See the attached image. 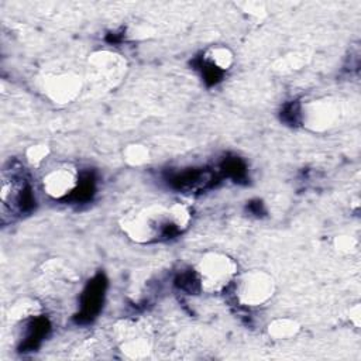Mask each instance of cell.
Here are the masks:
<instances>
[{"mask_svg": "<svg viewBox=\"0 0 361 361\" xmlns=\"http://www.w3.org/2000/svg\"><path fill=\"white\" fill-rule=\"evenodd\" d=\"M190 212L185 204H151L127 213L121 220L124 233L138 243H148L179 233L189 224Z\"/></svg>", "mask_w": 361, "mask_h": 361, "instance_id": "cell-1", "label": "cell"}, {"mask_svg": "<svg viewBox=\"0 0 361 361\" xmlns=\"http://www.w3.org/2000/svg\"><path fill=\"white\" fill-rule=\"evenodd\" d=\"M192 283L207 293H219L227 289L237 276V264L219 252L206 254L199 259L190 274Z\"/></svg>", "mask_w": 361, "mask_h": 361, "instance_id": "cell-2", "label": "cell"}, {"mask_svg": "<svg viewBox=\"0 0 361 361\" xmlns=\"http://www.w3.org/2000/svg\"><path fill=\"white\" fill-rule=\"evenodd\" d=\"M0 199L3 216L20 214L34 203L28 182L18 169L13 166L3 169Z\"/></svg>", "mask_w": 361, "mask_h": 361, "instance_id": "cell-3", "label": "cell"}, {"mask_svg": "<svg viewBox=\"0 0 361 361\" xmlns=\"http://www.w3.org/2000/svg\"><path fill=\"white\" fill-rule=\"evenodd\" d=\"M235 298L244 306H259L274 295V279L264 271H248L240 278L235 276Z\"/></svg>", "mask_w": 361, "mask_h": 361, "instance_id": "cell-4", "label": "cell"}, {"mask_svg": "<svg viewBox=\"0 0 361 361\" xmlns=\"http://www.w3.org/2000/svg\"><path fill=\"white\" fill-rule=\"evenodd\" d=\"M44 192L52 199H65L76 192L80 185V175L71 164H58L49 168L41 179Z\"/></svg>", "mask_w": 361, "mask_h": 361, "instance_id": "cell-5", "label": "cell"}, {"mask_svg": "<svg viewBox=\"0 0 361 361\" xmlns=\"http://www.w3.org/2000/svg\"><path fill=\"white\" fill-rule=\"evenodd\" d=\"M124 65L118 59L117 55L109 54V52H99L93 55L90 72L92 79L97 85L102 86H111L114 85V80L118 79Z\"/></svg>", "mask_w": 361, "mask_h": 361, "instance_id": "cell-6", "label": "cell"}, {"mask_svg": "<svg viewBox=\"0 0 361 361\" xmlns=\"http://www.w3.org/2000/svg\"><path fill=\"white\" fill-rule=\"evenodd\" d=\"M203 61L212 73H219L230 68L233 63V55L226 47H213L204 52Z\"/></svg>", "mask_w": 361, "mask_h": 361, "instance_id": "cell-7", "label": "cell"}, {"mask_svg": "<svg viewBox=\"0 0 361 361\" xmlns=\"http://www.w3.org/2000/svg\"><path fill=\"white\" fill-rule=\"evenodd\" d=\"M100 293H102V283H100V281H97L96 283H92L89 286V290L85 295V305H83V307H85L87 314L93 313L96 310V307L99 306V303L102 300Z\"/></svg>", "mask_w": 361, "mask_h": 361, "instance_id": "cell-8", "label": "cell"}, {"mask_svg": "<svg viewBox=\"0 0 361 361\" xmlns=\"http://www.w3.org/2000/svg\"><path fill=\"white\" fill-rule=\"evenodd\" d=\"M296 330L295 323L289 320H276L272 326H269V333H272L276 337H288L293 334Z\"/></svg>", "mask_w": 361, "mask_h": 361, "instance_id": "cell-9", "label": "cell"}, {"mask_svg": "<svg viewBox=\"0 0 361 361\" xmlns=\"http://www.w3.org/2000/svg\"><path fill=\"white\" fill-rule=\"evenodd\" d=\"M45 155H47V148H44V147H32L28 151V157L32 162H38V161L44 159Z\"/></svg>", "mask_w": 361, "mask_h": 361, "instance_id": "cell-10", "label": "cell"}]
</instances>
